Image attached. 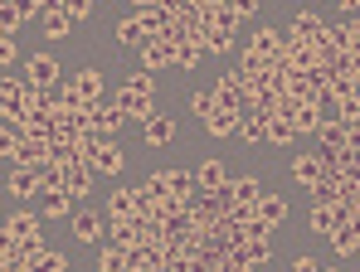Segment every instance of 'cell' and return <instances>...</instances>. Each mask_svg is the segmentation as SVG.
Masks as SVG:
<instances>
[{"label": "cell", "instance_id": "cell-41", "mask_svg": "<svg viewBox=\"0 0 360 272\" xmlns=\"http://www.w3.org/2000/svg\"><path fill=\"white\" fill-rule=\"evenodd\" d=\"M15 146H20V131L0 122V161H15Z\"/></svg>", "mask_w": 360, "mask_h": 272}, {"label": "cell", "instance_id": "cell-18", "mask_svg": "<svg viewBox=\"0 0 360 272\" xmlns=\"http://www.w3.org/2000/svg\"><path fill=\"white\" fill-rule=\"evenodd\" d=\"M195 185H200V190H229L234 175L224 170V161H205L200 170H195Z\"/></svg>", "mask_w": 360, "mask_h": 272}, {"label": "cell", "instance_id": "cell-58", "mask_svg": "<svg viewBox=\"0 0 360 272\" xmlns=\"http://www.w3.org/2000/svg\"><path fill=\"white\" fill-rule=\"evenodd\" d=\"M321 272H336V268H321Z\"/></svg>", "mask_w": 360, "mask_h": 272}, {"label": "cell", "instance_id": "cell-35", "mask_svg": "<svg viewBox=\"0 0 360 272\" xmlns=\"http://www.w3.org/2000/svg\"><path fill=\"white\" fill-rule=\"evenodd\" d=\"M63 190H68L73 200H83V195L93 190V170H83V165H73V170H68V185H63Z\"/></svg>", "mask_w": 360, "mask_h": 272}, {"label": "cell", "instance_id": "cell-52", "mask_svg": "<svg viewBox=\"0 0 360 272\" xmlns=\"http://www.w3.org/2000/svg\"><path fill=\"white\" fill-rule=\"evenodd\" d=\"M336 10H346V15H360V0H336Z\"/></svg>", "mask_w": 360, "mask_h": 272}, {"label": "cell", "instance_id": "cell-31", "mask_svg": "<svg viewBox=\"0 0 360 272\" xmlns=\"http://www.w3.org/2000/svg\"><path fill=\"white\" fill-rule=\"evenodd\" d=\"M117 44H127V49H141V44H146V34H141V20H136V15L117 20Z\"/></svg>", "mask_w": 360, "mask_h": 272}, {"label": "cell", "instance_id": "cell-22", "mask_svg": "<svg viewBox=\"0 0 360 272\" xmlns=\"http://www.w3.org/2000/svg\"><path fill=\"white\" fill-rule=\"evenodd\" d=\"M136 205H141V195L122 185V190L108 195V219H136Z\"/></svg>", "mask_w": 360, "mask_h": 272}, {"label": "cell", "instance_id": "cell-37", "mask_svg": "<svg viewBox=\"0 0 360 272\" xmlns=\"http://www.w3.org/2000/svg\"><path fill=\"white\" fill-rule=\"evenodd\" d=\"M341 127H360V98H336V112H331Z\"/></svg>", "mask_w": 360, "mask_h": 272}, {"label": "cell", "instance_id": "cell-19", "mask_svg": "<svg viewBox=\"0 0 360 272\" xmlns=\"http://www.w3.org/2000/svg\"><path fill=\"white\" fill-rule=\"evenodd\" d=\"M68 83L78 88V98H83V103H98V98H103V68H78Z\"/></svg>", "mask_w": 360, "mask_h": 272}, {"label": "cell", "instance_id": "cell-51", "mask_svg": "<svg viewBox=\"0 0 360 272\" xmlns=\"http://www.w3.org/2000/svg\"><path fill=\"white\" fill-rule=\"evenodd\" d=\"M161 0H131V15H141V10H156Z\"/></svg>", "mask_w": 360, "mask_h": 272}, {"label": "cell", "instance_id": "cell-56", "mask_svg": "<svg viewBox=\"0 0 360 272\" xmlns=\"http://www.w3.org/2000/svg\"><path fill=\"white\" fill-rule=\"evenodd\" d=\"M239 272H258V268H239Z\"/></svg>", "mask_w": 360, "mask_h": 272}, {"label": "cell", "instance_id": "cell-6", "mask_svg": "<svg viewBox=\"0 0 360 272\" xmlns=\"http://www.w3.org/2000/svg\"><path fill=\"white\" fill-rule=\"evenodd\" d=\"M273 58H263V54H253V49H243V58H239V73H243V83L248 88H263L268 78H273Z\"/></svg>", "mask_w": 360, "mask_h": 272}, {"label": "cell", "instance_id": "cell-17", "mask_svg": "<svg viewBox=\"0 0 360 272\" xmlns=\"http://www.w3.org/2000/svg\"><path fill=\"white\" fill-rule=\"evenodd\" d=\"M103 219L108 214H98V209H78V214H73V238H78V243H98V238H103Z\"/></svg>", "mask_w": 360, "mask_h": 272}, {"label": "cell", "instance_id": "cell-32", "mask_svg": "<svg viewBox=\"0 0 360 272\" xmlns=\"http://www.w3.org/2000/svg\"><path fill=\"white\" fill-rule=\"evenodd\" d=\"M229 49H234V34H224L219 25L205 20V54H229Z\"/></svg>", "mask_w": 360, "mask_h": 272}, {"label": "cell", "instance_id": "cell-7", "mask_svg": "<svg viewBox=\"0 0 360 272\" xmlns=\"http://www.w3.org/2000/svg\"><path fill=\"white\" fill-rule=\"evenodd\" d=\"M108 103H117L127 122H151V117H156V108H151V98H141V93H131V88H122L117 98H108Z\"/></svg>", "mask_w": 360, "mask_h": 272}, {"label": "cell", "instance_id": "cell-33", "mask_svg": "<svg viewBox=\"0 0 360 272\" xmlns=\"http://www.w3.org/2000/svg\"><path fill=\"white\" fill-rule=\"evenodd\" d=\"M292 141H297V127L288 117H273L268 122V146H292Z\"/></svg>", "mask_w": 360, "mask_h": 272}, {"label": "cell", "instance_id": "cell-2", "mask_svg": "<svg viewBox=\"0 0 360 272\" xmlns=\"http://www.w3.org/2000/svg\"><path fill=\"white\" fill-rule=\"evenodd\" d=\"M59 78H63V68L54 54H25V83L30 88H54Z\"/></svg>", "mask_w": 360, "mask_h": 272}, {"label": "cell", "instance_id": "cell-42", "mask_svg": "<svg viewBox=\"0 0 360 272\" xmlns=\"http://www.w3.org/2000/svg\"><path fill=\"white\" fill-rule=\"evenodd\" d=\"M20 20H44V0H10Z\"/></svg>", "mask_w": 360, "mask_h": 272}, {"label": "cell", "instance_id": "cell-48", "mask_svg": "<svg viewBox=\"0 0 360 272\" xmlns=\"http://www.w3.org/2000/svg\"><path fill=\"white\" fill-rule=\"evenodd\" d=\"M39 272H68V258H63V253H54V248H49V258H44V268Z\"/></svg>", "mask_w": 360, "mask_h": 272}, {"label": "cell", "instance_id": "cell-59", "mask_svg": "<svg viewBox=\"0 0 360 272\" xmlns=\"http://www.w3.org/2000/svg\"><path fill=\"white\" fill-rule=\"evenodd\" d=\"M0 5H5V0H0Z\"/></svg>", "mask_w": 360, "mask_h": 272}, {"label": "cell", "instance_id": "cell-8", "mask_svg": "<svg viewBox=\"0 0 360 272\" xmlns=\"http://www.w3.org/2000/svg\"><path fill=\"white\" fill-rule=\"evenodd\" d=\"M127 170V156H122L117 141H98V151H93V175H122Z\"/></svg>", "mask_w": 360, "mask_h": 272}, {"label": "cell", "instance_id": "cell-9", "mask_svg": "<svg viewBox=\"0 0 360 272\" xmlns=\"http://www.w3.org/2000/svg\"><path fill=\"white\" fill-rule=\"evenodd\" d=\"M292 180H297L302 190H316L326 180V156H297L292 161Z\"/></svg>", "mask_w": 360, "mask_h": 272}, {"label": "cell", "instance_id": "cell-46", "mask_svg": "<svg viewBox=\"0 0 360 272\" xmlns=\"http://www.w3.org/2000/svg\"><path fill=\"white\" fill-rule=\"evenodd\" d=\"M63 15L68 20H88L93 15V0H63Z\"/></svg>", "mask_w": 360, "mask_h": 272}, {"label": "cell", "instance_id": "cell-54", "mask_svg": "<svg viewBox=\"0 0 360 272\" xmlns=\"http://www.w3.org/2000/svg\"><path fill=\"white\" fill-rule=\"evenodd\" d=\"M356 98H360V68H356Z\"/></svg>", "mask_w": 360, "mask_h": 272}, {"label": "cell", "instance_id": "cell-15", "mask_svg": "<svg viewBox=\"0 0 360 272\" xmlns=\"http://www.w3.org/2000/svg\"><path fill=\"white\" fill-rule=\"evenodd\" d=\"M166 63H176V44H166V39H146V44H141V68H146V73H156V68H166Z\"/></svg>", "mask_w": 360, "mask_h": 272}, {"label": "cell", "instance_id": "cell-4", "mask_svg": "<svg viewBox=\"0 0 360 272\" xmlns=\"http://www.w3.org/2000/svg\"><path fill=\"white\" fill-rule=\"evenodd\" d=\"M44 258H49V248H44V238H25V243H10V268H44ZM5 268V272H10Z\"/></svg>", "mask_w": 360, "mask_h": 272}, {"label": "cell", "instance_id": "cell-16", "mask_svg": "<svg viewBox=\"0 0 360 272\" xmlns=\"http://www.w3.org/2000/svg\"><path fill=\"white\" fill-rule=\"evenodd\" d=\"M5 238L10 243H25V238H39V214H5Z\"/></svg>", "mask_w": 360, "mask_h": 272}, {"label": "cell", "instance_id": "cell-20", "mask_svg": "<svg viewBox=\"0 0 360 272\" xmlns=\"http://www.w3.org/2000/svg\"><path fill=\"white\" fill-rule=\"evenodd\" d=\"M316 141H321V156H336V151H346V127H341L336 117H326V122L316 127Z\"/></svg>", "mask_w": 360, "mask_h": 272}, {"label": "cell", "instance_id": "cell-50", "mask_svg": "<svg viewBox=\"0 0 360 272\" xmlns=\"http://www.w3.org/2000/svg\"><path fill=\"white\" fill-rule=\"evenodd\" d=\"M214 272H239V258H234V253H224V258L214 263Z\"/></svg>", "mask_w": 360, "mask_h": 272}, {"label": "cell", "instance_id": "cell-29", "mask_svg": "<svg viewBox=\"0 0 360 272\" xmlns=\"http://www.w3.org/2000/svg\"><path fill=\"white\" fill-rule=\"evenodd\" d=\"M200 58H210V54H205V44H190V39H180V44H176V68H180V73H195Z\"/></svg>", "mask_w": 360, "mask_h": 272}, {"label": "cell", "instance_id": "cell-49", "mask_svg": "<svg viewBox=\"0 0 360 272\" xmlns=\"http://www.w3.org/2000/svg\"><path fill=\"white\" fill-rule=\"evenodd\" d=\"M288 272H321V263H316V258H307V253H297V258H292V268Z\"/></svg>", "mask_w": 360, "mask_h": 272}, {"label": "cell", "instance_id": "cell-57", "mask_svg": "<svg viewBox=\"0 0 360 272\" xmlns=\"http://www.w3.org/2000/svg\"><path fill=\"white\" fill-rule=\"evenodd\" d=\"M307 5H321V0H307Z\"/></svg>", "mask_w": 360, "mask_h": 272}, {"label": "cell", "instance_id": "cell-21", "mask_svg": "<svg viewBox=\"0 0 360 272\" xmlns=\"http://www.w3.org/2000/svg\"><path fill=\"white\" fill-rule=\"evenodd\" d=\"M44 200H39V219H63L73 214V195L68 190H39Z\"/></svg>", "mask_w": 360, "mask_h": 272}, {"label": "cell", "instance_id": "cell-44", "mask_svg": "<svg viewBox=\"0 0 360 272\" xmlns=\"http://www.w3.org/2000/svg\"><path fill=\"white\" fill-rule=\"evenodd\" d=\"M20 25H25V20H20V15H15V5L5 0V5H0V34H15Z\"/></svg>", "mask_w": 360, "mask_h": 272}, {"label": "cell", "instance_id": "cell-10", "mask_svg": "<svg viewBox=\"0 0 360 272\" xmlns=\"http://www.w3.org/2000/svg\"><path fill=\"white\" fill-rule=\"evenodd\" d=\"M243 127V112H229V108H214L205 117V136H239Z\"/></svg>", "mask_w": 360, "mask_h": 272}, {"label": "cell", "instance_id": "cell-5", "mask_svg": "<svg viewBox=\"0 0 360 272\" xmlns=\"http://www.w3.org/2000/svg\"><path fill=\"white\" fill-rule=\"evenodd\" d=\"M288 122L297 127V136H316V127L326 122V103H292Z\"/></svg>", "mask_w": 360, "mask_h": 272}, {"label": "cell", "instance_id": "cell-14", "mask_svg": "<svg viewBox=\"0 0 360 272\" xmlns=\"http://www.w3.org/2000/svg\"><path fill=\"white\" fill-rule=\"evenodd\" d=\"M326 238H331V248H336L341 258H360V224H351V219H346V224H336Z\"/></svg>", "mask_w": 360, "mask_h": 272}, {"label": "cell", "instance_id": "cell-25", "mask_svg": "<svg viewBox=\"0 0 360 272\" xmlns=\"http://www.w3.org/2000/svg\"><path fill=\"white\" fill-rule=\"evenodd\" d=\"M229 195H234V205H243V209H253V205L263 200V190H258V175H234Z\"/></svg>", "mask_w": 360, "mask_h": 272}, {"label": "cell", "instance_id": "cell-60", "mask_svg": "<svg viewBox=\"0 0 360 272\" xmlns=\"http://www.w3.org/2000/svg\"><path fill=\"white\" fill-rule=\"evenodd\" d=\"M141 272H146V268H141Z\"/></svg>", "mask_w": 360, "mask_h": 272}, {"label": "cell", "instance_id": "cell-13", "mask_svg": "<svg viewBox=\"0 0 360 272\" xmlns=\"http://www.w3.org/2000/svg\"><path fill=\"white\" fill-rule=\"evenodd\" d=\"M5 190H10L15 200L39 195V170H34V165H15V170H10V180H5Z\"/></svg>", "mask_w": 360, "mask_h": 272}, {"label": "cell", "instance_id": "cell-40", "mask_svg": "<svg viewBox=\"0 0 360 272\" xmlns=\"http://www.w3.org/2000/svg\"><path fill=\"white\" fill-rule=\"evenodd\" d=\"M127 88H131V93H141V98H156V78H151L146 68H136V73L127 78Z\"/></svg>", "mask_w": 360, "mask_h": 272}, {"label": "cell", "instance_id": "cell-38", "mask_svg": "<svg viewBox=\"0 0 360 272\" xmlns=\"http://www.w3.org/2000/svg\"><path fill=\"white\" fill-rule=\"evenodd\" d=\"M336 200H341V180H336V175H326V180L311 190V205H336Z\"/></svg>", "mask_w": 360, "mask_h": 272}, {"label": "cell", "instance_id": "cell-12", "mask_svg": "<svg viewBox=\"0 0 360 272\" xmlns=\"http://www.w3.org/2000/svg\"><path fill=\"white\" fill-rule=\"evenodd\" d=\"M141 141L146 146H171L176 141V117H151V122H141Z\"/></svg>", "mask_w": 360, "mask_h": 272}, {"label": "cell", "instance_id": "cell-36", "mask_svg": "<svg viewBox=\"0 0 360 272\" xmlns=\"http://www.w3.org/2000/svg\"><path fill=\"white\" fill-rule=\"evenodd\" d=\"M63 185H68V170L63 165H54V161L39 165V190H63Z\"/></svg>", "mask_w": 360, "mask_h": 272}, {"label": "cell", "instance_id": "cell-39", "mask_svg": "<svg viewBox=\"0 0 360 272\" xmlns=\"http://www.w3.org/2000/svg\"><path fill=\"white\" fill-rule=\"evenodd\" d=\"M239 141H268V122H263V117H243Z\"/></svg>", "mask_w": 360, "mask_h": 272}, {"label": "cell", "instance_id": "cell-30", "mask_svg": "<svg viewBox=\"0 0 360 272\" xmlns=\"http://www.w3.org/2000/svg\"><path fill=\"white\" fill-rule=\"evenodd\" d=\"M98 272H131L127 268V248H117V243L98 248Z\"/></svg>", "mask_w": 360, "mask_h": 272}, {"label": "cell", "instance_id": "cell-47", "mask_svg": "<svg viewBox=\"0 0 360 272\" xmlns=\"http://www.w3.org/2000/svg\"><path fill=\"white\" fill-rule=\"evenodd\" d=\"M229 10H234L239 20H253V15H258V0H229Z\"/></svg>", "mask_w": 360, "mask_h": 272}, {"label": "cell", "instance_id": "cell-3", "mask_svg": "<svg viewBox=\"0 0 360 272\" xmlns=\"http://www.w3.org/2000/svg\"><path fill=\"white\" fill-rule=\"evenodd\" d=\"M210 93H214V108L239 112V108H243V98H248V83H243V73L234 68V73H219V83H214Z\"/></svg>", "mask_w": 360, "mask_h": 272}, {"label": "cell", "instance_id": "cell-1", "mask_svg": "<svg viewBox=\"0 0 360 272\" xmlns=\"http://www.w3.org/2000/svg\"><path fill=\"white\" fill-rule=\"evenodd\" d=\"M321 30H326V20L307 5V10H297V15H292V25H288V44H302V49H311V54H316Z\"/></svg>", "mask_w": 360, "mask_h": 272}, {"label": "cell", "instance_id": "cell-45", "mask_svg": "<svg viewBox=\"0 0 360 272\" xmlns=\"http://www.w3.org/2000/svg\"><path fill=\"white\" fill-rule=\"evenodd\" d=\"M20 58V44H15V34H0V68H10Z\"/></svg>", "mask_w": 360, "mask_h": 272}, {"label": "cell", "instance_id": "cell-28", "mask_svg": "<svg viewBox=\"0 0 360 272\" xmlns=\"http://www.w3.org/2000/svg\"><path fill=\"white\" fill-rule=\"evenodd\" d=\"M141 233H136V219H108V243H117V248H131Z\"/></svg>", "mask_w": 360, "mask_h": 272}, {"label": "cell", "instance_id": "cell-34", "mask_svg": "<svg viewBox=\"0 0 360 272\" xmlns=\"http://www.w3.org/2000/svg\"><path fill=\"white\" fill-rule=\"evenodd\" d=\"M39 30H44L49 39H63V34L73 30V20H68L63 10H44V20H39Z\"/></svg>", "mask_w": 360, "mask_h": 272}, {"label": "cell", "instance_id": "cell-43", "mask_svg": "<svg viewBox=\"0 0 360 272\" xmlns=\"http://www.w3.org/2000/svg\"><path fill=\"white\" fill-rule=\"evenodd\" d=\"M190 112H195V117L205 122V117L214 112V93H190Z\"/></svg>", "mask_w": 360, "mask_h": 272}, {"label": "cell", "instance_id": "cell-23", "mask_svg": "<svg viewBox=\"0 0 360 272\" xmlns=\"http://www.w3.org/2000/svg\"><path fill=\"white\" fill-rule=\"evenodd\" d=\"M161 175H166V190H171L176 200H185V205L200 195V185H195V170H161Z\"/></svg>", "mask_w": 360, "mask_h": 272}, {"label": "cell", "instance_id": "cell-26", "mask_svg": "<svg viewBox=\"0 0 360 272\" xmlns=\"http://www.w3.org/2000/svg\"><path fill=\"white\" fill-rule=\"evenodd\" d=\"M136 195H141V205H156V209H161V200L171 195V190H166V175H161V170H151V175H141V185H136Z\"/></svg>", "mask_w": 360, "mask_h": 272}, {"label": "cell", "instance_id": "cell-11", "mask_svg": "<svg viewBox=\"0 0 360 272\" xmlns=\"http://www.w3.org/2000/svg\"><path fill=\"white\" fill-rule=\"evenodd\" d=\"M49 161V136H20V146H15V165H39Z\"/></svg>", "mask_w": 360, "mask_h": 272}, {"label": "cell", "instance_id": "cell-53", "mask_svg": "<svg viewBox=\"0 0 360 272\" xmlns=\"http://www.w3.org/2000/svg\"><path fill=\"white\" fill-rule=\"evenodd\" d=\"M146 272H171V268H166V263H156V268H146Z\"/></svg>", "mask_w": 360, "mask_h": 272}, {"label": "cell", "instance_id": "cell-24", "mask_svg": "<svg viewBox=\"0 0 360 272\" xmlns=\"http://www.w3.org/2000/svg\"><path fill=\"white\" fill-rule=\"evenodd\" d=\"M253 214H258V224H268V228H278V224L288 219V200H283V195H263V200L253 205Z\"/></svg>", "mask_w": 360, "mask_h": 272}, {"label": "cell", "instance_id": "cell-27", "mask_svg": "<svg viewBox=\"0 0 360 272\" xmlns=\"http://www.w3.org/2000/svg\"><path fill=\"white\" fill-rule=\"evenodd\" d=\"M248 49H253V54H263V58H273L278 49H283V34H278V30H268V25H258V30L248 34Z\"/></svg>", "mask_w": 360, "mask_h": 272}, {"label": "cell", "instance_id": "cell-55", "mask_svg": "<svg viewBox=\"0 0 360 272\" xmlns=\"http://www.w3.org/2000/svg\"><path fill=\"white\" fill-rule=\"evenodd\" d=\"M0 233H5V214H0Z\"/></svg>", "mask_w": 360, "mask_h": 272}]
</instances>
